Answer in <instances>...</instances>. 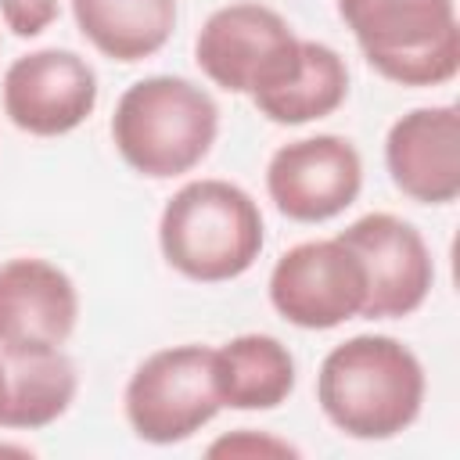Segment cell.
<instances>
[{"mask_svg":"<svg viewBox=\"0 0 460 460\" xmlns=\"http://www.w3.org/2000/svg\"><path fill=\"white\" fill-rule=\"evenodd\" d=\"M316 399L338 431L352 438H392L420 413L424 367L399 338L356 334L323 356Z\"/></svg>","mask_w":460,"mask_h":460,"instance_id":"1","label":"cell"},{"mask_svg":"<svg viewBox=\"0 0 460 460\" xmlns=\"http://www.w3.org/2000/svg\"><path fill=\"white\" fill-rule=\"evenodd\" d=\"M158 244L165 262L190 280H234L262 252V212L230 180H190L165 201Z\"/></svg>","mask_w":460,"mask_h":460,"instance_id":"2","label":"cell"},{"mask_svg":"<svg viewBox=\"0 0 460 460\" xmlns=\"http://www.w3.org/2000/svg\"><path fill=\"white\" fill-rule=\"evenodd\" d=\"M219 133V108L183 75H147L133 83L111 115V140L129 169L151 180L190 172Z\"/></svg>","mask_w":460,"mask_h":460,"instance_id":"3","label":"cell"},{"mask_svg":"<svg viewBox=\"0 0 460 460\" xmlns=\"http://www.w3.org/2000/svg\"><path fill=\"white\" fill-rule=\"evenodd\" d=\"M367 65L399 86H438L460 68L453 0H338Z\"/></svg>","mask_w":460,"mask_h":460,"instance_id":"4","label":"cell"},{"mask_svg":"<svg viewBox=\"0 0 460 460\" xmlns=\"http://www.w3.org/2000/svg\"><path fill=\"white\" fill-rule=\"evenodd\" d=\"M198 68L230 93L252 101L280 90L302 65V40L266 4H226L212 11L194 40Z\"/></svg>","mask_w":460,"mask_h":460,"instance_id":"5","label":"cell"},{"mask_svg":"<svg viewBox=\"0 0 460 460\" xmlns=\"http://www.w3.org/2000/svg\"><path fill=\"white\" fill-rule=\"evenodd\" d=\"M212 349L172 345L151 352L126 385V420L155 446L183 442L219 413Z\"/></svg>","mask_w":460,"mask_h":460,"instance_id":"6","label":"cell"},{"mask_svg":"<svg viewBox=\"0 0 460 460\" xmlns=\"http://www.w3.org/2000/svg\"><path fill=\"white\" fill-rule=\"evenodd\" d=\"M273 309L305 331H327L363 313L367 270L341 237L302 241L270 270Z\"/></svg>","mask_w":460,"mask_h":460,"instance_id":"7","label":"cell"},{"mask_svg":"<svg viewBox=\"0 0 460 460\" xmlns=\"http://www.w3.org/2000/svg\"><path fill=\"white\" fill-rule=\"evenodd\" d=\"M363 187L359 151L334 133L291 140L266 165V190L280 216L295 223H323L345 212Z\"/></svg>","mask_w":460,"mask_h":460,"instance_id":"8","label":"cell"},{"mask_svg":"<svg viewBox=\"0 0 460 460\" xmlns=\"http://www.w3.org/2000/svg\"><path fill=\"white\" fill-rule=\"evenodd\" d=\"M97 108V75L75 50L43 47L4 72V115L32 137H61Z\"/></svg>","mask_w":460,"mask_h":460,"instance_id":"9","label":"cell"},{"mask_svg":"<svg viewBox=\"0 0 460 460\" xmlns=\"http://www.w3.org/2000/svg\"><path fill=\"white\" fill-rule=\"evenodd\" d=\"M367 270V302L359 316L395 320L424 305L435 262L424 237L392 212H370L338 234Z\"/></svg>","mask_w":460,"mask_h":460,"instance_id":"10","label":"cell"},{"mask_svg":"<svg viewBox=\"0 0 460 460\" xmlns=\"http://www.w3.org/2000/svg\"><path fill=\"white\" fill-rule=\"evenodd\" d=\"M79 320V295L65 270L18 255L0 262V356L61 349Z\"/></svg>","mask_w":460,"mask_h":460,"instance_id":"11","label":"cell"},{"mask_svg":"<svg viewBox=\"0 0 460 460\" xmlns=\"http://www.w3.org/2000/svg\"><path fill=\"white\" fill-rule=\"evenodd\" d=\"M392 183L420 205H449L460 194V111L453 104L413 108L385 137Z\"/></svg>","mask_w":460,"mask_h":460,"instance_id":"12","label":"cell"},{"mask_svg":"<svg viewBox=\"0 0 460 460\" xmlns=\"http://www.w3.org/2000/svg\"><path fill=\"white\" fill-rule=\"evenodd\" d=\"M212 381L230 410H273L295 388V359L273 334H237L212 349Z\"/></svg>","mask_w":460,"mask_h":460,"instance_id":"13","label":"cell"},{"mask_svg":"<svg viewBox=\"0 0 460 460\" xmlns=\"http://www.w3.org/2000/svg\"><path fill=\"white\" fill-rule=\"evenodd\" d=\"M79 32L115 61L158 54L176 29V0H72Z\"/></svg>","mask_w":460,"mask_h":460,"instance_id":"14","label":"cell"},{"mask_svg":"<svg viewBox=\"0 0 460 460\" xmlns=\"http://www.w3.org/2000/svg\"><path fill=\"white\" fill-rule=\"evenodd\" d=\"M0 363H4V377H7L4 428L36 431V428L54 424L72 406L79 377H75L72 359L61 349L0 356Z\"/></svg>","mask_w":460,"mask_h":460,"instance_id":"15","label":"cell"},{"mask_svg":"<svg viewBox=\"0 0 460 460\" xmlns=\"http://www.w3.org/2000/svg\"><path fill=\"white\" fill-rule=\"evenodd\" d=\"M349 93V68L341 54L327 43L302 40V65L298 72L273 93L255 97L259 115L280 126H302L313 119H323L341 108Z\"/></svg>","mask_w":460,"mask_h":460,"instance_id":"16","label":"cell"},{"mask_svg":"<svg viewBox=\"0 0 460 460\" xmlns=\"http://www.w3.org/2000/svg\"><path fill=\"white\" fill-rule=\"evenodd\" d=\"M208 456H298V449L277 435L266 431H252V428H237L223 438H216L208 446Z\"/></svg>","mask_w":460,"mask_h":460,"instance_id":"17","label":"cell"},{"mask_svg":"<svg viewBox=\"0 0 460 460\" xmlns=\"http://www.w3.org/2000/svg\"><path fill=\"white\" fill-rule=\"evenodd\" d=\"M0 18L14 36L29 40L58 18V0H0Z\"/></svg>","mask_w":460,"mask_h":460,"instance_id":"18","label":"cell"},{"mask_svg":"<svg viewBox=\"0 0 460 460\" xmlns=\"http://www.w3.org/2000/svg\"><path fill=\"white\" fill-rule=\"evenodd\" d=\"M4 410H7V377H4V363H0V428H4Z\"/></svg>","mask_w":460,"mask_h":460,"instance_id":"19","label":"cell"}]
</instances>
